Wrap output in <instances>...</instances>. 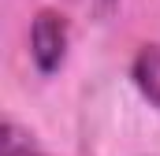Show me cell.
Returning a JSON list of instances; mask_svg holds the SVG:
<instances>
[{"mask_svg":"<svg viewBox=\"0 0 160 156\" xmlns=\"http://www.w3.org/2000/svg\"><path fill=\"white\" fill-rule=\"evenodd\" d=\"M30 56L38 63L41 75L60 71L63 56H67V19L60 11H38L34 26H30Z\"/></svg>","mask_w":160,"mask_h":156,"instance_id":"obj_1","label":"cell"},{"mask_svg":"<svg viewBox=\"0 0 160 156\" xmlns=\"http://www.w3.org/2000/svg\"><path fill=\"white\" fill-rule=\"evenodd\" d=\"M71 4L89 7V11H97V15H104V11H112V7H116V0H71Z\"/></svg>","mask_w":160,"mask_h":156,"instance_id":"obj_4","label":"cell"},{"mask_svg":"<svg viewBox=\"0 0 160 156\" xmlns=\"http://www.w3.org/2000/svg\"><path fill=\"white\" fill-rule=\"evenodd\" d=\"M134 82H138V89L153 104H160V45H145L138 52V60H134Z\"/></svg>","mask_w":160,"mask_h":156,"instance_id":"obj_2","label":"cell"},{"mask_svg":"<svg viewBox=\"0 0 160 156\" xmlns=\"http://www.w3.org/2000/svg\"><path fill=\"white\" fill-rule=\"evenodd\" d=\"M4 156H45V153L34 141V134H26L15 119H8L4 123Z\"/></svg>","mask_w":160,"mask_h":156,"instance_id":"obj_3","label":"cell"}]
</instances>
